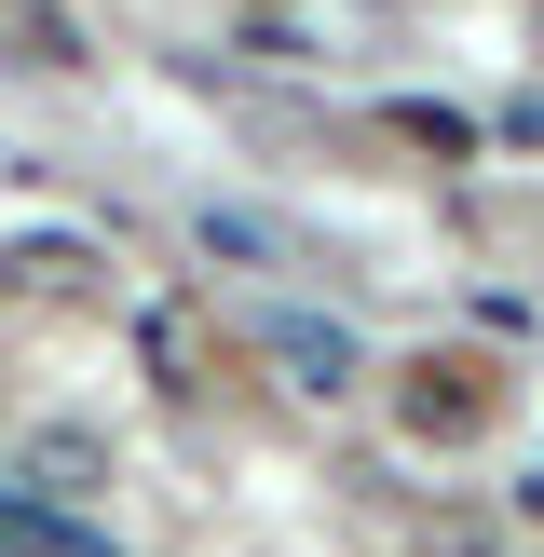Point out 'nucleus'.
<instances>
[{
  "instance_id": "nucleus-5",
  "label": "nucleus",
  "mask_w": 544,
  "mask_h": 557,
  "mask_svg": "<svg viewBox=\"0 0 544 557\" xmlns=\"http://www.w3.org/2000/svg\"><path fill=\"white\" fill-rule=\"evenodd\" d=\"M190 245H205V259H259V272H299V245L272 232V218H245V205H190Z\"/></svg>"
},
{
  "instance_id": "nucleus-3",
  "label": "nucleus",
  "mask_w": 544,
  "mask_h": 557,
  "mask_svg": "<svg viewBox=\"0 0 544 557\" xmlns=\"http://www.w3.org/2000/svg\"><path fill=\"white\" fill-rule=\"evenodd\" d=\"M0 490H27V504H82V490H109V435L96 422H27L14 449H0Z\"/></svg>"
},
{
  "instance_id": "nucleus-4",
  "label": "nucleus",
  "mask_w": 544,
  "mask_h": 557,
  "mask_svg": "<svg viewBox=\"0 0 544 557\" xmlns=\"http://www.w3.org/2000/svg\"><path fill=\"white\" fill-rule=\"evenodd\" d=\"M0 286H14V299H96V245L27 232V245H0Z\"/></svg>"
},
{
  "instance_id": "nucleus-7",
  "label": "nucleus",
  "mask_w": 544,
  "mask_h": 557,
  "mask_svg": "<svg viewBox=\"0 0 544 557\" xmlns=\"http://www.w3.org/2000/svg\"><path fill=\"white\" fill-rule=\"evenodd\" d=\"M504 136H517V150H544V96H517V109H504Z\"/></svg>"
},
{
  "instance_id": "nucleus-1",
  "label": "nucleus",
  "mask_w": 544,
  "mask_h": 557,
  "mask_svg": "<svg viewBox=\"0 0 544 557\" xmlns=\"http://www.w3.org/2000/svg\"><path fill=\"white\" fill-rule=\"evenodd\" d=\"M395 422H408V449H477V435L504 422V381H490L477 354H408L395 368Z\"/></svg>"
},
{
  "instance_id": "nucleus-2",
  "label": "nucleus",
  "mask_w": 544,
  "mask_h": 557,
  "mask_svg": "<svg viewBox=\"0 0 544 557\" xmlns=\"http://www.w3.org/2000/svg\"><path fill=\"white\" fill-rule=\"evenodd\" d=\"M259 354L286 368L299 408H341L354 381H368V341H354L341 313H313V299H272V313H259Z\"/></svg>"
},
{
  "instance_id": "nucleus-6",
  "label": "nucleus",
  "mask_w": 544,
  "mask_h": 557,
  "mask_svg": "<svg viewBox=\"0 0 544 557\" xmlns=\"http://www.w3.org/2000/svg\"><path fill=\"white\" fill-rule=\"evenodd\" d=\"M395 136H408V150H435V163L477 150V123H462V109H422V96H395Z\"/></svg>"
}]
</instances>
